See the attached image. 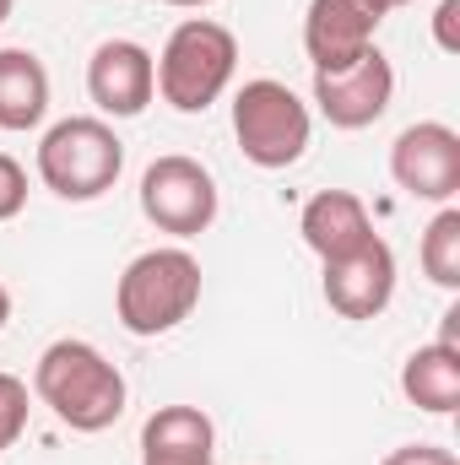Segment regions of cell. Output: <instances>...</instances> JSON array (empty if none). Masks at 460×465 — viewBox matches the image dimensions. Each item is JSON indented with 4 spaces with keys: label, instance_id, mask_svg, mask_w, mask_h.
<instances>
[{
    "label": "cell",
    "instance_id": "1",
    "mask_svg": "<svg viewBox=\"0 0 460 465\" xmlns=\"http://www.w3.org/2000/svg\"><path fill=\"white\" fill-rule=\"evenodd\" d=\"M33 395L71 428V433H104L125 417V373L93 341H55L33 368Z\"/></svg>",
    "mask_w": 460,
    "mask_h": 465
},
{
    "label": "cell",
    "instance_id": "2",
    "mask_svg": "<svg viewBox=\"0 0 460 465\" xmlns=\"http://www.w3.org/2000/svg\"><path fill=\"white\" fill-rule=\"evenodd\" d=\"M201 303V260L179 243L146 249L125 265L115 287V314L130 336H168L179 331Z\"/></svg>",
    "mask_w": 460,
    "mask_h": 465
},
{
    "label": "cell",
    "instance_id": "3",
    "mask_svg": "<svg viewBox=\"0 0 460 465\" xmlns=\"http://www.w3.org/2000/svg\"><path fill=\"white\" fill-rule=\"evenodd\" d=\"M157 65V93L168 109L179 114H206L223 93H228L233 71H238V38L212 16H190L168 33Z\"/></svg>",
    "mask_w": 460,
    "mask_h": 465
},
{
    "label": "cell",
    "instance_id": "4",
    "mask_svg": "<svg viewBox=\"0 0 460 465\" xmlns=\"http://www.w3.org/2000/svg\"><path fill=\"white\" fill-rule=\"evenodd\" d=\"M119 173H125V141L115 135V124L93 114L60 119L38 141V179L60 201H98L119 184Z\"/></svg>",
    "mask_w": 460,
    "mask_h": 465
},
{
    "label": "cell",
    "instance_id": "5",
    "mask_svg": "<svg viewBox=\"0 0 460 465\" xmlns=\"http://www.w3.org/2000/svg\"><path fill=\"white\" fill-rule=\"evenodd\" d=\"M309 104L276 82V76H255L238 87L233 98V141L255 168H293L309 152Z\"/></svg>",
    "mask_w": 460,
    "mask_h": 465
},
{
    "label": "cell",
    "instance_id": "6",
    "mask_svg": "<svg viewBox=\"0 0 460 465\" xmlns=\"http://www.w3.org/2000/svg\"><path fill=\"white\" fill-rule=\"evenodd\" d=\"M141 217L157 232H174V238L206 232L217 223V179H212V168H201L185 152L157 157L141 173Z\"/></svg>",
    "mask_w": 460,
    "mask_h": 465
},
{
    "label": "cell",
    "instance_id": "7",
    "mask_svg": "<svg viewBox=\"0 0 460 465\" xmlns=\"http://www.w3.org/2000/svg\"><path fill=\"white\" fill-rule=\"evenodd\" d=\"M390 179L412 195V201H434L450 206L460 195V135L439 119L406 124L390 146Z\"/></svg>",
    "mask_w": 460,
    "mask_h": 465
},
{
    "label": "cell",
    "instance_id": "8",
    "mask_svg": "<svg viewBox=\"0 0 460 465\" xmlns=\"http://www.w3.org/2000/svg\"><path fill=\"white\" fill-rule=\"evenodd\" d=\"M395 98V71L379 49L357 54L342 71H315V104L336 130H368Z\"/></svg>",
    "mask_w": 460,
    "mask_h": 465
},
{
    "label": "cell",
    "instance_id": "9",
    "mask_svg": "<svg viewBox=\"0 0 460 465\" xmlns=\"http://www.w3.org/2000/svg\"><path fill=\"white\" fill-rule=\"evenodd\" d=\"M385 22V0H309L304 11V49L315 71H342L374 49Z\"/></svg>",
    "mask_w": 460,
    "mask_h": 465
},
{
    "label": "cell",
    "instance_id": "10",
    "mask_svg": "<svg viewBox=\"0 0 460 465\" xmlns=\"http://www.w3.org/2000/svg\"><path fill=\"white\" fill-rule=\"evenodd\" d=\"M157 93V65L152 49H141L135 38H104L87 60V98L115 119H135L146 114Z\"/></svg>",
    "mask_w": 460,
    "mask_h": 465
},
{
    "label": "cell",
    "instance_id": "11",
    "mask_svg": "<svg viewBox=\"0 0 460 465\" xmlns=\"http://www.w3.org/2000/svg\"><path fill=\"white\" fill-rule=\"evenodd\" d=\"M395 298V254L385 238H368L357 254L325 265V303L342 320H379Z\"/></svg>",
    "mask_w": 460,
    "mask_h": 465
},
{
    "label": "cell",
    "instance_id": "12",
    "mask_svg": "<svg viewBox=\"0 0 460 465\" xmlns=\"http://www.w3.org/2000/svg\"><path fill=\"white\" fill-rule=\"evenodd\" d=\"M217 428L201 406H157L141 422V465H212Z\"/></svg>",
    "mask_w": 460,
    "mask_h": 465
},
{
    "label": "cell",
    "instance_id": "13",
    "mask_svg": "<svg viewBox=\"0 0 460 465\" xmlns=\"http://www.w3.org/2000/svg\"><path fill=\"white\" fill-rule=\"evenodd\" d=\"M298 232H304V243H309L325 265H331V260H346V254H357L368 238H379L374 223H368V206H363L352 190H320V195L304 206Z\"/></svg>",
    "mask_w": 460,
    "mask_h": 465
},
{
    "label": "cell",
    "instance_id": "14",
    "mask_svg": "<svg viewBox=\"0 0 460 465\" xmlns=\"http://www.w3.org/2000/svg\"><path fill=\"white\" fill-rule=\"evenodd\" d=\"M49 114V71L33 49H0V130L22 135Z\"/></svg>",
    "mask_w": 460,
    "mask_h": 465
},
{
    "label": "cell",
    "instance_id": "15",
    "mask_svg": "<svg viewBox=\"0 0 460 465\" xmlns=\"http://www.w3.org/2000/svg\"><path fill=\"white\" fill-rule=\"evenodd\" d=\"M401 395H406L417 411L450 417L460 406V347H445V341L417 347L401 362Z\"/></svg>",
    "mask_w": 460,
    "mask_h": 465
},
{
    "label": "cell",
    "instance_id": "16",
    "mask_svg": "<svg viewBox=\"0 0 460 465\" xmlns=\"http://www.w3.org/2000/svg\"><path fill=\"white\" fill-rule=\"evenodd\" d=\"M423 276L434 282V287H445V292H455L460 287V206H445L428 232H423Z\"/></svg>",
    "mask_w": 460,
    "mask_h": 465
},
{
    "label": "cell",
    "instance_id": "17",
    "mask_svg": "<svg viewBox=\"0 0 460 465\" xmlns=\"http://www.w3.org/2000/svg\"><path fill=\"white\" fill-rule=\"evenodd\" d=\"M27 428V384L16 373H0V455L22 439Z\"/></svg>",
    "mask_w": 460,
    "mask_h": 465
},
{
    "label": "cell",
    "instance_id": "18",
    "mask_svg": "<svg viewBox=\"0 0 460 465\" xmlns=\"http://www.w3.org/2000/svg\"><path fill=\"white\" fill-rule=\"evenodd\" d=\"M22 206H27V173H22L16 157L0 152V223H11Z\"/></svg>",
    "mask_w": 460,
    "mask_h": 465
},
{
    "label": "cell",
    "instance_id": "19",
    "mask_svg": "<svg viewBox=\"0 0 460 465\" xmlns=\"http://www.w3.org/2000/svg\"><path fill=\"white\" fill-rule=\"evenodd\" d=\"M379 465H460L445 444H401V450H390Z\"/></svg>",
    "mask_w": 460,
    "mask_h": 465
},
{
    "label": "cell",
    "instance_id": "20",
    "mask_svg": "<svg viewBox=\"0 0 460 465\" xmlns=\"http://www.w3.org/2000/svg\"><path fill=\"white\" fill-rule=\"evenodd\" d=\"M455 16H460V0H439V11H434V38H439V49H445V54H455V49H460Z\"/></svg>",
    "mask_w": 460,
    "mask_h": 465
},
{
    "label": "cell",
    "instance_id": "21",
    "mask_svg": "<svg viewBox=\"0 0 460 465\" xmlns=\"http://www.w3.org/2000/svg\"><path fill=\"white\" fill-rule=\"evenodd\" d=\"M5 320H11V292H5V282H0V331H5Z\"/></svg>",
    "mask_w": 460,
    "mask_h": 465
},
{
    "label": "cell",
    "instance_id": "22",
    "mask_svg": "<svg viewBox=\"0 0 460 465\" xmlns=\"http://www.w3.org/2000/svg\"><path fill=\"white\" fill-rule=\"evenodd\" d=\"M168 5H185V11H195V5H212V0H168Z\"/></svg>",
    "mask_w": 460,
    "mask_h": 465
},
{
    "label": "cell",
    "instance_id": "23",
    "mask_svg": "<svg viewBox=\"0 0 460 465\" xmlns=\"http://www.w3.org/2000/svg\"><path fill=\"white\" fill-rule=\"evenodd\" d=\"M11 5H16V0H0V22H5V16H11Z\"/></svg>",
    "mask_w": 460,
    "mask_h": 465
},
{
    "label": "cell",
    "instance_id": "24",
    "mask_svg": "<svg viewBox=\"0 0 460 465\" xmlns=\"http://www.w3.org/2000/svg\"><path fill=\"white\" fill-rule=\"evenodd\" d=\"M395 5H412V0H385V11H395Z\"/></svg>",
    "mask_w": 460,
    "mask_h": 465
}]
</instances>
